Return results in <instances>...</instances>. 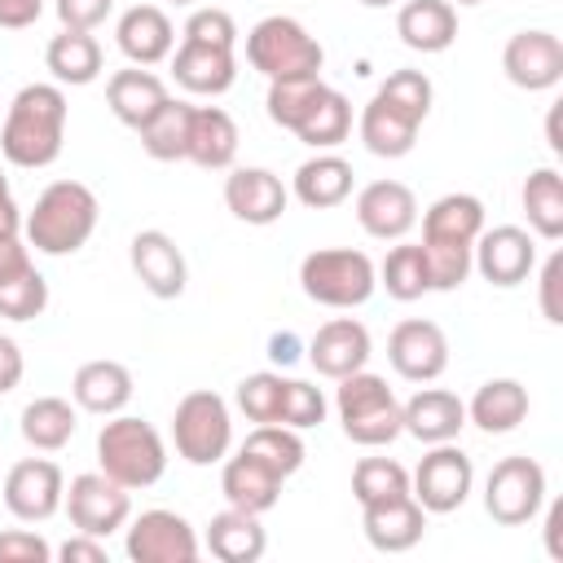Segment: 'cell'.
Returning a JSON list of instances; mask_svg holds the SVG:
<instances>
[{"instance_id":"cell-1","label":"cell","mask_w":563,"mask_h":563,"mask_svg":"<svg viewBox=\"0 0 563 563\" xmlns=\"http://www.w3.org/2000/svg\"><path fill=\"white\" fill-rule=\"evenodd\" d=\"M66 92L62 84H26L18 88V97L9 101L4 128H0V154L13 167H48L62 154L66 141Z\"/></svg>"},{"instance_id":"cell-2","label":"cell","mask_w":563,"mask_h":563,"mask_svg":"<svg viewBox=\"0 0 563 563\" xmlns=\"http://www.w3.org/2000/svg\"><path fill=\"white\" fill-rule=\"evenodd\" d=\"M97 194L84 180H53L22 216V238L40 255H75L97 229Z\"/></svg>"},{"instance_id":"cell-3","label":"cell","mask_w":563,"mask_h":563,"mask_svg":"<svg viewBox=\"0 0 563 563\" xmlns=\"http://www.w3.org/2000/svg\"><path fill=\"white\" fill-rule=\"evenodd\" d=\"M97 462H101V475H110L114 484L136 493V488H150L163 479L167 444L145 418L110 413V422L97 431Z\"/></svg>"},{"instance_id":"cell-4","label":"cell","mask_w":563,"mask_h":563,"mask_svg":"<svg viewBox=\"0 0 563 563\" xmlns=\"http://www.w3.org/2000/svg\"><path fill=\"white\" fill-rule=\"evenodd\" d=\"M334 409H339L343 435L352 444H365V449L391 444L405 431L400 427V400H396V391L387 387V378H378L369 369H356V374L339 378Z\"/></svg>"},{"instance_id":"cell-5","label":"cell","mask_w":563,"mask_h":563,"mask_svg":"<svg viewBox=\"0 0 563 563\" xmlns=\"http://www.w3.org/2000/svg\"><path fill=\"white\" fill-rule=\"evenodd\" d=\"M299 286L312 303L321 308H361L374 286H378V273H374V260L365 251H352V246H321V251H308L303 264H299Z\"/></svg>"},{"instance_id":"cell-6","label":"cell","mask_w":563,"mask_h":563,"mask_svg":"<svg viewBox=\"0 0 563 563\" xmlns=\"http://www.w3.org/2000/svg\"><path fill=\"white\" fill-rule=\"evenodd\" d=\"M246 62L264 79H299V75H321L325 48L317 44V35L303 31V22H295L286 13H273V18L251 26Z\"/></svg>"},{"instance_id":"cell-7","label":"cell","mask_w":563,"mask_h":563,"mask_svg":"<svg viewBox=\"0 0 563 563\" xmlns=\"http://www.w3.org/2000/svg\"><path fill=\"white\" fill-rule=\"evenodd\" d=\"M172 440H176V453L189 466H216V462H224V453L233 444V422H229L224 396H216L207 387L180 396V405L172 413Z\"/></svg>"},{"instance_id":"cell-8","label":"cell","mask_w":563,"mask_h":563,"mask_svg":"<svg viewBox=\"0 0 563 563\" xmlns=\"http://www.w3.org/2000/svg\"><path fill=\"white\" fill-rule=\"evenodd\" d=\"M545 506V471L537 457H501L488 479H484V510L493 523L501 528H519V523H532L537 510Z\"/></svg>"},{"instance_id":"cell-9","label":"cell","mask_w":563,"mask_h":563,"mask_svg":"<svg viewBox=\"0 0 563 563\" xmlns=\"http://www.w3.org/2000/svg\"><path fill=\"white\" fill-rule=\"evenodd\" d=\"M471 484H475V466L471 457L444 440V444H431L418 462V471L409 475V493L413 501L427 510V515H449L457 510L466 497H471Z\"/></svg>"},{"instance_id":"cell-10","label":"cell","mask_w":563,"mask_h":563,"mask_svg":"<svg viewBox=\"0 0 563 563\" xmlns=\"http://www.w3.org/2000/svg\"><path fill=\"white\" fill-rule=\"evenodd\" d=\"M75 532H88V537H110L119 532L128 519H132V501H128V488L114 484L110 475L101 471H88V475H75L66 497H62Z\"/></svg>"},{"instance_id":"cell-11","label":"cell","mask_w":563,"mask_h":563,"mask_svg":"<svg viewBox=\"0 0 563 563\" xmlns=\"http://www.w3.org/2000/svg\"><path fill=\"white\" fill-rule=\"evenodd\" d=\"M4 506L13 519L22 523H44L62 510V497H66V475L53 457H22L9 466L4 475Z\"/></svg>"},{"instance_id":"cell-12","label":"cell","mask_w":563,"mask_h":563,"mask_svg":"<svg viewBox=\"0 0 563 563\" xmlns=\"http://www.w3.org/2000/svg\"><path fill=\"white\" fill-rule=\"evenodd\" d=\"M123 550L132 563H194L198 559V532L176 510H141L128 523Z\"/></svg>"},{"instance_id":"cell-13","label":"cell","mask_w":563,"mask_h":563,"mask_svg":"<svg viewBox=\"0 0 563 563\" xmlns=\"http://www.w3.org/2000/svg\"><path fill=\"white\" fill-rule=\"evenodd\" d=\"M471 268H479V277L488 286H519L528 282V273L537 268V242L528 229L519 224H497V229H479L475 246H471Z\"/></svg>"},{"instance_id":"cell-14","label":"cell","mask_w":563,"mask_h":563,"mask_svg":"<svg viewBox=\"0 0 563 563\" xmlns=\"http://www.w3.org/2000/svg\"><path fill=\"white\" fill-rule=\"evenodd\" d=\"M387 361L405 383H435L449 369V339L435 321L409 317L387 334Z\"/></svg>"},{"instance_id":"cell-15","label":"cell","mask_w":563,"mask_h":563,"mask_svg":"<svg viewBox=\"0 0 563 563\" xmlns=\"http://www.w3.org/2000/svg\"><path fill=\"white\" fill-rule=\"evenodd\" d=\"M501 70L523 92H545L563 79V40L554 31H515L501 48Z\"/></svg>"},{"instance_id":"cell-16","label":"cell","mask_w":563,"mask_h":563,"mask_svg":"<svg viewBox=\"0 0 563 563\" xmlns=\"http://www.w3.org/2000/svg\"><path fill=\"white\" fill-rule=\"evenodd\" d=\"M132 273L136 282L154 295V299H180L185 295V282H189V268H185V255L176 246L172 233L163 229H141L132 238Z\"/></svg>"},{"instance_id":"cell-17","label":"cell","mask_w":563,"mask_h":563,"mask_svg":"<svg viewBox=\"0 0 563 563\" xmlns=\"http://www.w3.org/2000/svg\"><path fill=\"white\" fill-rule=\"evenodd\" d=\"M356 224L378 242H400L418 224V198L400 180H369L356 194Z\"/></svg>"},{"instance_id":"cell-18","label":"cell","mask_w":563,"mask_h":563,"mask_svg":"<svg viewBox=\"0 0 563 563\" xmlns=\"http://www.w3.org/2000/svg\"><path fill=\"white\" fill-rule=\"evenodd\" d=\"M290 189L268 167H233L224 180V207L242 224H277L286 216Z\"/></svg>"},{"instance_id":"cell-19","label":"cell","mask_w":563,"mask_h":563,"mask_svg":"<svg viewBox=\"0 0 563 563\" xmlns=\"http://www.w3.org/2000/svg\"><path fill=\"white\" fill-rule=\"evenodd\" d=\"M361 528H365V541L383 554H405L422 541L427 532V510L413 501V493H400V497H387V501H374V506H361Z\"/></svg>"},{"instance_id":"cell-20","label":"cell","mask_w":563,"mask_h":563,"mask_svg":"<svg viewBox=\"0 0 563 563\" xmlns=\"http://www.w3.org/2000/svg\"><path fill=\"white\" fill-rule=\"evenodd\" d=\"M369 330L361 325V321H352V317H334V321H325L317 334H312V343H308V361H312V369L321 374V378H347V374H356V369H365V361H369Z\"/></svg>"},{"instance_id":"cell-21","label":"cell","mask_w":563,"mask_h":563,"mask_svg":"<svg viewBox=\"0 0 563 563\" xmlns=\"http://www.w3.org/2000/svg\"><path fill=\"white\" fill-rule=\"evenodd\" d=\"M400 427L422 444H444L466 427V405L444 387H418L400 405Z\"/></svg>"},{"instance_id":"cell-22","label":"cell","mask_w":563,"mask_h":563,"mask_svg":"<svg viewBox=\"0 0 563 563\" xmlns=\"http://www.w3.org/2000/svg\"><path fill=\"white\" fill-rule=\"evenodd\" d=\"M114 40H119V48L132 66H158L176 48V26L158 4H132L119 18Z\"/></svg>"},{"instance_id":"cell-23","label":"cell","mask_w":563,"mask_h":563,"mask_svg":"<svg viewBox=\"0 0 563 563\" xmlns=\"http://www.w3.org/2000/svg\"><path fill=\"white\" fill-rule=\"evenodd\" d=\"M172 75H176V84H180L185 92L220 97V92H229L233 79H238V57H233V48L180 40V48L172 53Z\"/></svg>"},{"instance_id":"cell-24","label":"cell","mask_w":563,"mask_h":563,"mask_svg":"<svg viewBox=\"0 0 563 563\" xmlns=\"http://www.w3.org/2000/svg\"><path fill=\"white\" fill-rule=\"evenodd\" d=\"M167 97H172L167 84H163L154 70H145V66H128V70H114V75L106 79V106H110L114 119L128 123L132 132H141V128L158 114V106H163Z\"/></svg>"},{"instance_id":"cell-25","label":"cell","mask_w":563,"mask_h":563,"mask_svg":"<svg viewBox=\"0 0 563 563\" xmlns=\"http://www.w3.org/2000/svg\"><path fill=\"white\" fill-rule=\"evenodd\" d=\"M70 396H75V409L84 413H97V418L123 413V405L132 400V369L123 361H88L75 369Z\"/></svg>"},{"instance_id":"cell-26","label":"cell","mask_w":563,"mask_h":563,"mask_svg":"<svg viewBox=\"0 0 563 563\" xmlns=\"http://www.w3.org/2000/svg\"><path fill=\"white\" fill-rule=\"evenodd\" d=\"M396 35L413 53H444L457 40V9L449 0H405L396 13Z\"/></svg>"},{"instance_id":"cell-27","label":"cell","mask_w":563,"mask_h":563,"mask_svg":"<svg viewBox=\"0 0 563 563\" xmlns=\"http://www.w3.org/2000/svg\"><path fill=\"white\" fill-rule=\"evenodd\" d=\"M282 484H286L282 475H273L264 462H255V457L242 453V449H238V457H229L224 471H220V493H224V501H229L233 510H251V515L273 510L277 497H282Z\"/></svg>"},{"instance_id":"cell-28","label":"cell","mask_w":563,"mask_h":563,"mask_svg":"<svg viewBox=\"0 0 563 563\" xmlns=\"http://www.w3.org/2000/svg\"><path fill=\"white\" fill-rule=\"evenodd\" d=\"M238 123L229 110L220 106H194V123H189V163L207 167V172H224L238 158Z\"/></svg>"},{"instance_id":"cell-29","label":"cell","mask_w":563,"mask_h":563,"mask_svg":"<svg viewBox=\"0 0 563 563\" xmlns=\"http://www.w3.org/2000/svg\"><path fill=\"white\" fill-rule=\"evenodd\" d=\"M352 176L356 172H352L347 158L321 150L317 158L299 163V172H295V198L303 207H312V211H330V207H339V202L352 198Z\"/></svg>"},{"instance_id":"cell-30","label":"cell","mask_w":563,"mask_h":563,"mask_svg":"<svg viewBox=\"0 0 563 563\" xmlns=\"http://www.w3.org/2000/svg\"><path fill=\"white\" fill-rule=\"evenodd\" d=\"M484 229V202L475 194H444L422 211V242L475 246Z\"/></svg>"},{"instance_id":"cell-31","label":"cell","mask_w":563,"mask_h":563,"mask_svg":"<svg viewBox=\"0 0 563 563\" xmlns=\"http://www.w3.org/2000/svg\"><path fill=\"white\" fill-rule=\"evenodd\" d=\"M466 418H471L479 431H488V435H506V431H515V427L528 418V387H523L519 378H488V383L471 396Z\"/></svg>"},{"instance_id":"cell-32","label":"cell","mask_w":563,"mask_h":563,"mask_svg":"<svg viewBox=\"0 0 563 563\" xmlns=\"http://www.w3.org/2000/svg\"><path fill=\"white\" fill-rule=\"evenodd\" d=\"M207 550L220 559V563H260L264 550H268V537L260 528V515L251 510H220L211 523H207Z\"/></svg>"},{"instance_id":"cell-33","label":"cell","mask_w":563,"mask_h":563,"mask_svg":"<svg viewBox=\"0 0 563 563\" xmlns=\"http://www.w3.org/2000/svg\"><path fill=\"white\" fill-rule=\"evenodd\" d=\"M101 62H106V53H101L92 31H66L62 26V35H53L44 48V66L53 70L57 84H70V88L92 84L101 75Z\"/></svg>"},{"instance_id":"cell-34","label":"cell","mask_w":563,"mask_h":563,"mask_svg":"<svg viewBox=\"0 0 563 563\" xmlns=\"http://www.w3.org/2000/svg\"><path fill=\"white\" fill-rule=\"evenodd\" d=\"M418 128L409 114L391 110L383 97H369V106L361 110V141L374 158H405L418 141Z\"/></svg>"},{"instance_id":"cell-35","label":"cell","mask_w":563,"mask_h":563,"mask_svg":"<svg viewBox=\"0 0 563 563\" xmlns=\"http://www.w3.org/2000/svg\"><path fill=\"white\" fill-rule=\"evenodd\" d=\"M75 427H79V413H75V405L62 400V396H35V400L22 409V440H26L31 449H40V453L66 449L70 435H75Z\"/></svg>"},{"instance_id":"cell-36","label":"cell","mask_w":563,"mask_h":563,"mask_svg":"<svg viewBox=\"0 0 563 563\" xmlns=\"http://www.w3.org/2000/svg\"><path fill=\"white\" fill-rule=\"evenodd\" d=\"M189 123H194V106L167 97L158 106V114L136 132L141 136V150L150 158H158V163H180L189 154Z\"/></svg>"},{"instance_id":"cell-37","label":"cell","mask_w":563,"mask_h":563,"mask_svg":"<svg viewBox=\"0 0 563 563\" xmlns=\"http://www.w3.org/2000/svg\"><path fill=\"white\" fill-rule=\"evenodd\" d=\"M519 198H523L528 229H532L537 238H545V242H559V238H563V176H559L554 167H537V172L523 180Z\"/></svg>"},{"instance_id":"cell-38","label":"cell","mask_w":563,"mask_h":563,"mask_svg":"<svg viewBox=\"0 0 563 563\" xmlns=\"http://www.w3.org/2000/svg\"><path fill=\"white\" fill-rule=\"evenodd\" d=\"M347 132H352V101L339 88H321V97L295 128V136L312 150H334L347 141Z\"/></svg>"},{"instance_id":"cell-39","label":"cell","mask_w":563,"mask_h":563,"mask_svg":"<svg viewBox=\"0 0 563 563\" xmlns=\"http://www.w3.org/2000/svg\"><path fill=\"white\" fill-rule=\"evenodd\" d=\"M374 273H378V286H383L391 299H400V303H413V299H422V295L431 290V268H427V255H422L418 242L391 246L387 260H383Z\"/></svg>"},{"instance_id":"cell-40","label":"cell","mask_w":563,"mask_h":563,"mask_svg":"<svg viewBox=\"0 0 563 563\" xmlns=\"http://www.w3.org/2000/svg\"><path fill=\"white\" fill-rule=\"evenodd\" d=\"M242 453H251L255 462H264L273 475L290 479L299 466H303V440L295 427H282V422H260L246 440H242Z\"/></svg>"},{"instance_id":"cell-41","label":"cell","mask_w":563,"mask_h":563,"mask_svg":"<svg viewBox=\"0 0 563 563\" xmlns=\"http://www.w3.org/2000/svg\"><path fill=\"white\" fill-rule=\"evenodd\" d=\"M321 75H299V79H268V119L286 132L299 128V119L312 110V101L321 97Z\"/></svg>"},{"instance_id":"cell-42","label":"cell","mask_w":563,"mask_h":563,"mask_svg":"<svg viewBox=\"0 0 563 563\" xmlns=\"http://www.w3.org/2000/svg\"><path fill=\"white\" fill-rule=\"evenodd\" d=\"M400 493H409V471L396 457H361L356 462L352 497L361 506H374V501H387V497H400Z\"/></svg>"},{"instance_id":"cell-43","label":"cell","mask_w":563,"mask_h":563,"mask_svg":"<svg viewBox=\"0 0 563 563\" xmlns=\"http://www.w3.org/2000/svg\"><path fill=\"white\" fill-rule=\"evenodd\" d=\"M44 308H48V282H44V273L35 264L0 282V317H9V321H35Z\"/></svg>"},{"instance_id":"cell-44","label":"cell","mask_w":563,"mask_h":563,"mask_svg":"<svg viewBox=\"0 0 563 563\" xmlns=\"http://www.w3.org/2000/svg\"><path fill=\"white\" fill-rule=\"evenodd\" d=\"M282 400H286V378L273 369L246 374L238 383V409L260 427V422H282Z\"/></svg>"},{"instance_id":"cell-45","label":"cell","mask_w":563,"mask_h":563,"mask_svg":"<svg viewBox=\"0 0 563 563\" xmlns=\"http://www.w3.org/2000/svg\"><path fill=\"white\" fill-rule=\"evenodd\" d=\"M374 97H383L391 110L409 114L413 123H422V119L431 114V79H427L422 70H391V75L378 84Z\"/></svg>"},{"instance_id":"cell-46","label":"cell","mask_w":563,"mask_h":563,"mask_svg":"<svg viewBox=\"0 0 563 563\" xmlns=\"http://www.w3.org/2000/svg\"><path fill=\"white\" fill-rule=\"evenodd\" d=\"M325 422V396L321 387L303 383V378H286V400H282V427L308 431Z\"/></svg>"},{"instance_id":"cell-47","label":"cell","mask_w":563,"mask_h":563,"mask_svg":"<svg viewBox=\"0 0 563 563\" xmlns=\"http://www.w3.org/2000/svg\"><path fill=\"white\" fill-rule=\"evenodd\" d=\"M185 40L194 44H216V48H233L238 44V22L229 9H194L185 22Z\"/></svg>"},{"instance_id":"cell-48","label":"cell","mask_w":563,"mask_h":563,"mask_svg":"<svg viewBox=\"0 0 563 563\" xmlns=\"http://www.w3.org/2000/svg\"><path fill=\"white\" fill-rule=\"evenodd\" d=\"M53 559V545L31 532V528H9L0 532V563H48Z\"/></svg>"},{"instance_id":"cell-49","label":"cell","mask_w":563,"mask_h":563,"mask_svg":"<svg viewBox=\"0 0 563 563\" xmlns=\"http://www.w3.org/2000/svg\"><path fill=\"white\" fill-rule=\"evenodd\" d=\"M114 0H57V18L66 31H97L110 18Z\"/></svg>"},{"instance_id":"cell-50","label":"cell","mask_w":563,"mask_h":563,"mask_svg":"<svg viewBox=\"0 0 563 563\" xmlns=\"http://www.w3.org/2000/svg\"><path fill=\"white\" fill-rule=\"evenodd\" d=\"M559 290H563V251H554V255L541 264V317H545L550 325H563Z\"/></svg>"},{"instance_id":"cell-51","label":"cell","mask_w":563,"mask_h":563,"mask_svg":"<svg viewBox=\"0 0 563 563\" xmlns=\"http://www.w3.org/2000/svg\"><path fill=\"white\" fill-rule=\"evenodd\" d=\"M57 559H62V563H106V545H101V537L75 532L70 541L57 545Z\"/></svg>"},{"instance_id":"cell-52","label":"cell","mask_w":563,"mask_h":563,"mask_svg":"<svg viewBox=\"0 0 563 563\" xmlns=\"http://www.w3.org/2000/svg\"><path fill=\"white\" fill-rule=\"evenodd\" d=\"M22 268H31V246H26V238H22V233L0 238V282L13 277V273H22Z\"/></svg>"},{"instance_id":"cell-53","label":"cell","mask_w":563,"mask_h":563,"mask_svg":"<svg viewBox=\"0 0 563 563\" xmlns=\"http://www.w3.org/2000/svg\"><path fill=\"white\" fill-rule=\"evenodd\" d=\"M22 369H26L22 347H18L9 334H0V396H4V391H13V387L22 383Z\"/></svg>"},{"instance_id":"cell-54","label":"cell","mask_w":563,"mask_h":563,"mask_svg":"<svg viewBox=\"0 0 563 563\" xmlns=\"http://www.w3.org/2000/svg\"><path fill=\"white\" fill-rule=\"evenodd\" d=\"M44 13V0H0V26L4 31H22Z\"/></svg>"},{"instance_id":"cell-55","label":"cell","mask_w":563,"mask_h":563,"mask_svg":"<svg viewBox=\"0 0 563 563\" xmlns=\"http://www.w3.org/2000/svg\"><path fill=\"white\" fill-rule=\"evenodd\" d=\"M9 233H22V211L9 194V180L0 176V238H9Z\"/></svg>"},{"instance_id":"cell-56","label":"cell","mask_w":563,"mask_h":563,"mask_svg":"<svg viewBox=\"0 0 563 563\" xmlns=\"http://www.w3.org/2000/svg\"><path fill=\"white\" fill-rule=\"evenodd\" d=\"M559 528H563V501H554V506H550V515H545V550H550V559H563Z\"/></svg>"},{"instance_id":"cell-57","label":"cell","mask_w":563,"mask_h":563,"mask_svg":"<svg viewBox=\"0 0 563 563\" xmlns=\"http://www.w3.org/2000/svg\"><path fill=\"white\" fill-rule=\"evenodd\" d=\"M545 141H550V150L554 154H563V136H559V106L550 110V119H545Z\"/></svg>"},{"instance_id":"cell-58","label":"cell","mask_w":563,"mask_h":563,"mask_svg":"<svg viewBox=\"0 0 563 563\" xmlns=\"http://www.w3.org/2000/svg\"><path fill=\"white\" fill-rule=\"evenodd\" d=\"M268 347H273V361H295V352H290V347H295V339H290V334H273V343H268Z\"/></svg>"},{"instance_id":"cell-59","label":"cell","mask_w":563,"mask_h":563,"mask_svg":"<svg viewBox=\"0 0 563 563\" xmlns=\"http://www.w3.org/2000/svg\"><path fill=\"white\" fill-rule=\"evenodd\" d=\"M365 9H383V4H396V0H361Z\"/></svg>"},{"instance_id":"cell-60","label":"cell","mask_w":563,"mask_h":563,"mask_svg":"<svg viewBox=\"0 0 563 563\" xmlns=\"http://www.w3.org/2000/svg\"><path fill=\"white\" fill-rule=\"evenodd\" d=\"M449 4H453V9H457V4H484V0H449Z\"/></svg>"},{"instance_id":"cell-61","label":"cell","mask_w":563,"mask_h":563,"mask_svg":"<svg viewBox=\"0 0 563 563\" xmlns=\"http://www.w3.org/2000/svg\"><path fill=\"white\" fill-rule=\"evenodd\" d=\"M172 4H194V0H172Z\"/></svg>"}]
</instances>
